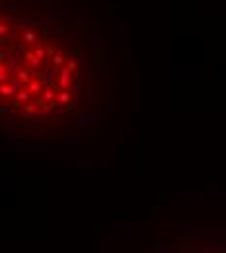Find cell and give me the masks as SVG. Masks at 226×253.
<instances>
[{
	"label": "cell",
	"mask_w": 226,
	"mask_h": 253,
	"mask_svg": "<svg viewBox=\"0 0 226 253\" xmlns=\"http://www.w3.org/2000/svg\"><path fill=\"white\" fill-rule=\"evenodd\" d=\"M70 70L66 68V70H63V72H60L59 76H57V88H59V90H66V88L70 86Z\"/></svg>",
	"instance_id": "6da1fadb"
},
{
	"label": "cell",
	"mask_w": 226,
	"mask_h": 253,
	"mask_svg": "<svg viewBox=\"0 0 226 253\" xmlns=\"http://www.w3.org/2000/svg\"><path fill=\"white\" fill-rule=\"evenodd\" d=\"M22 86V80H14L12 84H4V86H0V94H4V96H12V94L18 92V88Z\"/></svg>",
	"instance_id": "7a4b0ae2"
},
{
	"label": "cell",
	"mask_w": 226,
	"mask_h": 253,
	"mask_svg": "<svg viewBox=\"0 0 226 253\" xmlns=\"http://www.w3.org/2000/svg\"><path fill=\"white\" fill-rule=\"evenodd\" d=\"M23 59H26L27 62H29V64L33 66V68H37V66L41 64V59H39V57H37L35 53H26V57H23Z\"/></svg>",
	"instance_id": "3957f363"
},
{
	"label": "cell",
	"mask_w": 226,
	"mask_h": 253,
	"mask_svg": "<svg viewBox=\"0 0 226 253\" xmlns=\"http://www.w3.org/2000/svg\"><path fill=\"white\" fill-rule=\"evenodd\" d=\"M27 90H29V94H39V92H43V86H41V82L33 80L27 84Z\"/></svg>",
	"instance_id": "277c9868"
},
{
	"label": "cell",
	"mask_w": 226,
	"mask_h": 253,
	"mask_svg": "<svg viewBox=\"0 0 226 253\" xmlns=\"http://www.w3.org/2000/svg\"><path fill=\"white\" fill-rule=\"evenodd\" d=\"M68 101H70V96L65 92V90H60V94L57 92V103H59V105H66Z\"/></svg>",
	"instance_id": "5b68a950"
},
{
	"label": "cell",
	"mask_w": 226,
	"mask_h": 253,
	"mask_svg": "<svg viewBox=\"0 0 226 253\" xmlns=\"http://www.w3.org/2000/svg\"><path fill=\"white\" fill-rule=\"evenodd\" d=\"M18 78L22 82H26V84H29L31 82V74H29V70H26V68H20L18 70Z\"/></svg>",
	"instance_id": "8992f818"
},
{
	"label": "cell",
	"mask_w": 226,
	"mask_h": 253,
	"mask_svg": "<svg viewBox=\"0 0 226 253\" xmlns=\"http://www.w3.org/2000/svg\"><path fill=\"white\" fill-rule=\"evenodd\" d=\"M43 99L45 101L57 99V92H53V88H43Z\"/></svg>",
	"instance_id": "52a82bcc"
},
{
	"label": "cell",
	"mask_w": 226,
	"mask_h": 253,
	"mask_svg": "<svg viewBox=\"0 0 226 253\" xmlns=\"http://www.w3.org/2000/svg\"><path fill=\"white\" fill-rule=\"evenodd\" d=\"M29 96H31V94H29V90H20V92H18V101H20V103H26L27 99H29Z\"/></svg>",
	"instance_id": "ba28073f"
},
{
	"label": "cell",
	"mask_w": 226,
	"mask_h": 253,
	"mask_svg": "<svg viewBox=\"0 0 226 253\" xmlns=\"http://www.w3.org/2000/svg\"><path fill=\"white\" fill-rule=\"evenodd\" d=\"M63 62H65V55H60V53L53 55V64H55V66H60Z\"/></svg>",
	"instance_id": "9c48e42d"
},
{
	"label": "cell",
	"mask_w": 226,
	"mask_h": 253,
	"mask_svg": "<svg viewBox=\"0 0 226 253\" xmlns=\"http://www.w3.org/2000/svg\"><path fill=\"white\" fill-rule=\"evenodd\" d=\"M23 39H26V43H33V41H35V33L33 31H26L23 33Z\"/></svg>",
	"instance_id": "30bf717a"
},
{
	"label": "cell",
	"mask_w": 226,
	"mask_h": 253,
	"mask_svg": "<svg viewBox=\"0 0 226 253\" xmlns=\"http://www.w3.org/2000/svg\"><path fill=\"white\" fill-rule=\"evenodd\" d=\"M35 55H37L39 59L43 60V59H45V47H41V45H37V47H35Z\"/></svg>",
	"instance_id": "8fae6325"
},
{
	"label": "cell",
	"mask_w": 226,
	"mask_h": 253,
	"mask_svg": "<svg viewBox=\"0 0 226 253\" xmlns=\"http://www.w3.org/2000/svg\"><path fill=\"white\" fill-rule=\"evenodd\" d=\"M35 107H37L35 103H29V105H27V109H26V115H31L33 111H35Z\"/></svg>",
	"instance_id": "7c38bea8"
},
{
	"label": "cell",
	"mask_w": 226,
	"mask_h": 253,
	"mask_svg": "<svg viewBox=\"0 0 226 253\" xmlns=\"http://www.w3.org/2000/svg\"><path fill=\"white\" fill-rule=\"evenodd\" d=\"M76 66H78V64H76V60H68V64H66V68H68L70 72H72V70H76Z\"/></svg>",
	"instance_id": "4fadbf2b"
},
{
	"label": "cell",
	"mask_w": 226,
	"mask_h": 253,
	"mask_svg": "<svg viewBox=\"0 0 226 253\" xmlns=\"http://www.w3.org/2000/svg\"><path fill=\"white\" fill-rule=\"evenodd\" d=\"M8 33V26L6 23H0V35H6Z\"/></svg>",
	"instance_id": "5bb4252c"
}]
</instances>
